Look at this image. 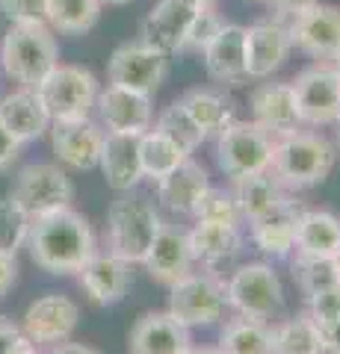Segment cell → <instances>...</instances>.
Returning <instances> with one entry per match:
<instances>
[{
    "mask_svg": "<svg viewBox=\"0 0 340 354\" xmlns=\"http://www.w3.org/2000/svg\"><path fill=\"white\" fill-rule=\"evenodd\" d=\"M78 322H80V307L69 295L51 292L36 298L27 307L24 322H21V334L30 342H36L39 348H48V346H57V342L71 339V334L78 330Z\"/></svg>",
    "mask_w": 340,
    "mask_h": 354,
    "instance_id": "7c38bea8",
    "label": "cell"
},
{
    "mask_svg": "<svg viewBox=\"0 0 340 354\" xmlns=\"http://www.w3.org/2000/svg\"><path fill=\"white\" fill-rule=\"evenodd\" d=\"M0 124H3L12 136L27 145V142H36L39 136H45L51 127V115L36 88H24L21 86L18 92L6 95L0 101Z\"/></svg>",
    "mask_w": 340,
    "mask_h": 354,
    "instance_id": "4316f807",
    "label": "cell"
},
{
    "mask_svg": "<svg viewBox=\"0 0 340 354\" xmlns=\"http://www.w3.org/2000/svg\"><path fill=\"white\" fill-rule=\"evenodd\" d=\"M157 130H163L166 136H172L178 145L186 151V153H193V151H199L202 145H204V130L195 124V121L190 118V113L175 101V104H169L166 109L160 113V118H157V124H154Z\"/></svg>",
    "mask_w": 340,
    "mask_h": 354,
    "instance_id": "e575fe53",
    "label": "cell"
},
{
    "mask_svg": "<svg viewBox=\"0 0 340 354\" xmlns=\"http://www.w3.org/2000/svg\"><path fill=\"white\" fill-rule=\"evenodd\" d=\"M193 260L202 266L204 272H225L237 263L243 254V227L240 225H216V221H195V227L186 234Z\"/></svg>",
    "mask_w": 340,
    "mask_h": 354,
    "instance_id": "2e32d148",
    "label": "cell"
},
{
    "mask_svg": "<svg viewBox=\"0 0 340 354\" xmlns=\"http://www.w3.org/2000/svg\"><path fill=\"white\" fill-rule=\"evenodd\" d=\"M225 310V281L213 272H190L169 286V313L186 328L216 325Z\"/></svg>",
    "mask_w": 340,
    "mask_h": 354,
    "instance_id": "ba28073f",
    "label": "cell"
},
{
    "mask_svg": "<svg viewBox=\"0 0 340 354\" xmlns=\"http://www.w3.org/2000/svg\"><path fill=\"white\" fill-rule=\"evenodd\" d=\"M60 62V44L48 24H12L0 41V65L9 80L36 88Z\"/></svg>",
    "mask_w": 340,
    "mask_h": 354,
    "instance_id": "277c9868",
    "label": "cell"
},
{
    "mask_svg": "<svg viewBox=\"0 0 340 354\" xmlns=\"http://www.w3.org/2000/svg\"><path fill=\"white\" fill-rule=\"evenodd\" d=\"M195 221H216V225H243V218H240V207L234 201V192H225V189H211L204 192V198L199 201L193 213Z\"/></svg>",
    "mask_w": 340,
    "mask_h": 354,
    "instance_id": "74e56055",
    "label": "cell"
},
{
    "mask_svg": "<svg viewBox=\"0 0 340 354\" xmlns=\"http://www.w3.org/2000/svg\"><path fill=\"white\" fill-rule=\"evenodd\" d=\"M199 3H202V6H213V3H216V0H199Z\"/></svg>",
    "mask_w": 340,
    "mask_h": 354,
    "instance_id": "db71d44e",
    "label": "cell"
},
{
    "mask_svg": "<svg viewBox=\"0 0 340 354\" xmlns=\"http://www.w3.org/2000/svg\"><path fill=\"white\" fill-rule=\"evenodd\" d=\"M98 169L104 171V180L109 189H116V192L136 189V186L145 180V177H142V162H139V136L104 133Z\"/></svg>",
    "mask_w": 340,
    "mask_h": 354,
    "instance_id": "603a6c76",
    "label": "cell"
},
{
    "mask_svg": "<svg viewBox=\"0 0 340 354\" xmlns=\"http://www.w3.org/2000/svg\"><path fill=\"white\" fill-rule=\"evenodd\" d=\"M163 218L154 201L139 192H118L107 209V251L127 266H142Z\"/></svg>",
    "mask_w": 340,
    "mask_h": 354,
    "instance_id": "3957f363",
    "label": "cell"
},
{
    "mask_svg": "<svg viewBox=\"0 0 340 354\" xmlns=\"http://www.w3.org/2000/svg\"><path fill=\"white\" fill-rule=\"evenodd\" d=\"M186 354H222V351H219V348H190Z\"/></svg>",
    "mask_w": 340,
    "mask_h": 354,
    "instance_id": "f907efd6",
    "label": "cell"
},
{
    "mask_svg": "<svg viewBox=\"0 0 340 354\" xmlns=\"http://www.w3.org/2000/svg\"><path fill=\"white\" fill-rule=\"evenodd\" d=\"M216 348L222 354H272L269 325L258 322V319L234 316L225 322Z\"/></svg>",
    "mask_w": 340,
    "mask_h": 354,
    "instance_id": "d6a6232c",
    "label": "cell"
},
{
    "mask_svg": "<svg viewBox=\"0 0 340 354\" xmlns=\"http://www.w3.org/2000/svg\"><path fill=\"white\" fill-rule=\"evenodd\" d=\"M228 310L237 316L269 322L284 310V286L269 263H243L225 281Z\"/></svg>",
    "mask_w": 340,
    "mask_h": 354,
    "instance_id": "5b68a950",
    "label": "cell"
},
{
    "mask_svg": "<svg viewBox=\"0 0 340 354\" xmlns=\"http://www.w3.org/2000/svg\"><path fill=\"white\" fill-rule=\"evenodd\" d=\"M222 24H225V21L213 12V6H202V9H199V15L193 18L190 30H186L184 48H181V50H195V53H202V50L207 48V41L216 36Z\"/></svg>",
    "mask_w": 340,
    "mask_h": 354,
    "instance_id": "ab89813d",
    "label": "cell"
},
{
    "mask_svg": "<svg viewBox=\"0 0 340 354\" xmlns=\"http://www.w3.org/2000/svg\"><path fill=\"white\" fill-rule=\"evenodd\" d=\"M21 148H24V145H21V142L12 136V133H9L3 124H0V171H6L9 165L18 160Z\"/></svg>",
    "mask_w": 340,
    "mask_h": 354,
    "instance_id": "b9f144b4",
    "label": "cell"
},
{
    "mask_svg": "<svg viewBox=\"0 0 340 354\" xmlns=\"http://www.w3.org/2000/svg\"><path fill=\"white\" fill-rule=\"evenodd\" d=\"M251 3H267V0H251Z\"/></svg>",
    "mask_w": 340,
    "mask_h": 354,
    "instance_id": "9f6ffc18",
    "label": "cell"
},
{
    "mask_svg": "<svg viewBox=\"0 0 340 354\" xmlns=\"http://www.w3.org/2000/svg\"><path fill=\"white\" fill-rule=\"evenodd\" d=\"M251 121L272 139L302 130L299 106L290 83H260L251 92Z\"/></svg>",
    "mask_w": 340,
    "mask_h": 354,
    "instance_id": "ac0fdd59",
    "label": "cell"
},
{
    "mask_svg": "<svg viewBox=\"0 0 340 354\" xmlns=\"http://www.w3.org/2000/svg\"><path fill=\"white\" fill-rule=\"evenodd\" d=\"M334 124H337V136H340V118H337V121H334Z\"/></svg>",
    "mask_w": 340,
    "mask_h": 354,
    "instance_id": "11a10c76",
    "label": "cell"
},
{
    "mask_svg": "<svg viewBox=\"0 0 340 354\" xmlns=\"http://www.w3.org/2000/svg\"><path fill=\"white\" fill-rule=\"evenodd\" d=\"M337 118H340V115H337Z\"/></svg>",
    "mask_w": 340,
    "mask_h": 354,
    "instance_id": "6f0895ef",
    "label": "cell"
},
{
    "mask_svg": "<svg viewBox=\"0 0 340 354\" xmlns=\"http://www.w3.org/2000/svg\"><path fill=\"white\" fill-rule=\"evenodd\" d=\"M95 113L104 133H127V136H142L154 121L151 95L130 92L122 86H107L104 92H98Z\"/></svg>",
    "mask_w": 340,
    "mask_h": 354,
    "instance_id": "5bb4252c",
    "label": "cell"
},
{
    "mask_svg": "<svg viewBox=\"0 0 340 354\" xmlns=\"http://www.w3.org/2000/svg\"><path fill=\"white\" fill-rule=\"evenodd\" d=\"M45 354H98L95 348H89V346H80V342H57V346H48V351Z\"/></svg>",
    "mask_w": 340,
    "mask_h": 354,
    "instance_id": "7dc6e473",
    "label": "cell"
},
{
    "mask_svg": "<svg viewBox=\"0 0 340 354\" xmlns=\"http://www.w3.org/2000/svg\"><path fill=\"white\" fill-rule=\"evenodd\" d=\"M190 348V328L178 322L169 310L139 316L130 330V354H186Z\"/></svg>",
    "mask_w": 340,
    "mask_h": 354,
    "instance_id": "44dd1931",
    "label": "cell"
},
{
    "mask_svg": "<svg viewBox=\"0 0 340 354\" xmlns=\"http://www.w3.org/2000/svg\"><path fill=\"white\" fill-rule=\"evenodd\" d=\"M51 145L57 153L60 165L74 171H92L98 169V157H101V142L104 130L92 118L78 121H51Z\"/></svg>",
    "mask_w": 340,
    "mask_h": 354,
    "instance_id": "9a60e30c",
    "label": "cell"
},
{
    "mask_svg": "<svg viewBox=\"0 0 340 354\" xmlns=\"http://www.w3.org/2000/svg\"><path fill=\"white\" fill-rule=\"evenodd\" d=\"M83 292L89 295V301L98 307H109V304H118L122 298L127 295V286H130V266L125 260L113 257V254H101L95 251L89 260L80 266L78 272Z\"/></svg>",
    "mask_w": 340,
    "mask_h": 354,
    "instance_id": "7402d4cb",
    "label": "cell"
},
{
    "mask_svg": "<svg viewBox=\"0 0 340 354\" xmlns=\"http://www.w3.org/2000/svg\"><path fill=\"white\" fill-rule=\"evenodd\" d=\"M166 74H169V57L145 48L139 39L118 44L107 62L109 86H122L142 95H154L163 86V80H166Z\"/></svg>",
    "mask_w": 340,
    "mask_h": 354,
    "instance_id": "30bf717a",
    "label": "cell"
},
{
    "mask_svg": "<svg viewBox=\"0 0 340 354\" xmlns=\"http://www.w3.org/2000/svg\"><path fill=\"white\" fill-rule=\"evenodd\" d=\"M12 198L30 213V218L48 216L57 209L71 207L74 201V183L65 174L62 165L53 162H30L18 171Z\"/></svg>",
    "mask_w": 340,
    "mask_h": 354,
    "instance_id": "9c48e42d",
    "label": "cell"
},
{
    "mask_svg": "<svg viewBox=\"0 0 340 354\" xmlns=\"http://www.w3.org/2000/svg\"><path fill=\"white\" fill-rule=\"evenodd\" d=\"M36 92L51 121H78L95 113V97L101 88H98V80L89 68L57 62L51 74L36 86Z\"/></svg>",
    "mask_w": 340,
    "mask_h": 354,
    "instance_id": "8992f818",
    "label": "cell"
},
{
    "mask_svg": "<svg viewBox=\"0 0 340 354\" xmlns=\"http://www.w3.org/2000/svg\"><path fill=\"white\" fill-rule=\"evenodd\" d=\"M18 337H21V328L12 322V319L0 316V354H12Z\"/></svg>",
    "mask_w": 340,
    "mask_h": 354,
    "instance_id": "f6af8a7d",
    "label": "cell"
},
{
    "mask_svg": "<svg viewBox=\"0 0 340 354\" xmlns=\"http://www.w3.org/2000/svg\"><path fill=\"white\" fill-rule=\"evenodd\" d=\"M30 213L12 195L0 198V254H18L30 234Z\"/></svg>",
    "mask_w": 340,
    "mask_h": 354,
    "instance_id": "d590c367",
    "label": "cell"
},
{
    "mask_svg": "<svg viewBox=\"0 0 340 354\" xmlns=\"http://www.w3.org/2000/svg\"><path fill=\"white\" fill-rule=\"evenodd\" d=\"M12 354H42V351H39L36 342H30L24 334H21L18 342H15V348H12Z\"/></svg>",
    "mask_w": 340,
    "mask_h": 354,
    "instance_id": "c3c4849f",
    "label": "cell"
},
{
    "mask_svg": "<svg viewBox=\"0 0 340 354\" xmlns=\"http://www.w3.org/2000/svg\"><path fill=\"white\" fill-rule=\"evenodd\" d=\"M199 9V0H157V6L139 24V41L163 57H175L181 53L184 36Z\"/></svg>",
    "mask_w": 340,
    "mask_h": 354,
    "instance_id": "4fadbf2b",
    "label": "cell"
},
{
    "mask_svg": "<svg viewBox=\"0 0 340 354\" xmlns=\"http://www.w3.org/2000/svg\"><path fill=\"white\" fill-rule=\"evenodd\" d=\"M101 0H48V27L60 36H83L101 18Z\"/></svg>",
    "mask_w": 340,
    "mask_h": 354,
    "instance_id": "836d02e7",
    "label": "cell"
},
{
    "mask_svg": "<svg viewBox=\"0 0 340 354\" xmlns=\"http://www.w3.org/2000/svg\"><path fill=\"white\" fill-rule=\"evenodd\" d=\"M231 192H234V201L240 207V218H243V225H249V221H255L258 216H263L267 209H272L284 195H287L281 189V183L269 171L237 177Z\"/></svg>",
    "mask_w": 340,
    "mask_h": 354,
    "instance_id": "f1b7e54d",
    "label": "cell"
},
{
    "mask_svg": "<svg viewBox=\"0 0 340 354\" xmlns=\"http://www.w3.org/2000/svg\"><path fill=\"white\" fill-rule=\"evenodd\" d=\"M101 3H109V6H127L130 0H101Z\"/></svg>",
    "mask_w": 340,
    "mask_h": 354,
    "instance_id": "f5cc1de1",
    "label": "cell"
},
{
    "mask_svg": "<svg viewBox=\"0 0 340 354\" xmlns=\"http://www.w3.org/2000/svg\"><path fill=\"white\" fill-rule=\"evenodd\" d=\"M9 24H48V0H0Z\"/></svg>",
    "mask_w": 340,
    "mask_h": 354,
    "instance_id": "60d3db41",
    "label": "cell"
},
{
    "mask_svg": "<svg viewBox=\"0 0 340 354\" xmlns=\"http://www.w3.org/2000/svg\"><path fill=\"white\" fill-rule=\"evenodd\" d=\"M193 157V153H186L178 142L172 136H166L163 130L157 127H148L145 133L139 136V162H142V177H148V180H160V177H166L169 171H175L178 165Z\"/></svg>",
    "mask_w": 340,
    "mask_h": 354,
    "instance_id": "f546056e",
    "label": "cell"
},
{
    "mask_svg": "<svg viewBox=\"0 0 340 354\" xmlns=\"http://www.w3.org/2000/svg\"><path fill=\"white\" fill-rule=\"evenodd\" d=\"M178 104L204 130V136H219L234 121V106L219 92H211V88H190Z\"/></svg>",
    "mask_w": 340,
    "mask_h": 354,
    "instance_id": "4dcf8cb0",
    "label": "cell"
},
{
    "mask_svg": "<svg viewBox=\"0 0 340 354\" xmlns=\"http://www.w3.org/2000/svg\"><path fill=\"white\" fill-rule=\"evenodd\" d=\"M290 86L296 95L302 124L311 127L334 124L340 115V77L332 68V62H316L311 68L299 71V77Z\"/></svg>",
    "mask_w": 340,
    "mask_h": 354,
    "instance_id": "8fae6325",
    "label": "cell"
},
{
    "mask_svg": "<svg viewBox=\"0 0 340 354\" xmlns=\"http://www.w3.org/2000/svg\"><path fill=\"white\" fill-rule=\"evenodd\" d=\"M299 216H302L299 201L284 195L272 209H267L255 221H249V239L255 242L258 251L269 254V257H290Z\"/></svg>",
    "mask_w": 340,
    "mask_h": 354,
    "instance_id": "ffe728a7",
    "label": "cell"
},
{
    "mask_svg": "<svg viewBox=\"0 0 340 354\" xmlns=\"http://www.w3.org/2000/svg\"><path fill=\"white\" fill-rule=\"evenodd\" d=\"M340 248V218L328 209H302L296 225V254L308 257H332Z\"/></svg>",
    "mask_w": 340,
    "mask_h": 354,
    "instance_id": "83f0119b",
    "label": "cell"
},
{
    "mask_svg": "<svg viewBox=\"0 0 340 354\" xmlns=\"http://www.w3.org/2000/svg\"><path fill=\"white\" fill-rule=\"evenodd\" d=\"M18 278V263L15 254H0V298H3Z\"/></svg>",
    "mask_w": 340,
    "mask_h": 354,
    "instance_id": "ee69618b",
    "label": "cell"
},
{
    "mask_svg": "<svg viewBox=\"0 0 340 354\" xmlns=\"http://www.w3.org/2000/svg\"><path fill=\"white\" fill-rule=\"evenodd\" d=\"M320 334H323V351L325 354H340V322L323 328Z\"/></svg>",
    "mask_w": 340,
    "mask_h": 354,
    "instance_id": "bcb514c9",
    "label": "cell"
},
{
    "mask_svg": "<svg viewBox=\"0 0 340 354\" xmlns=\"http://www.w3.org/2000/svg\"><path fill=\"white\" fill-rule=\"evenodd\" d=\"M207 74L219 83H240L246 77V27L222 24L216 36L202 50Z\"/></svg>",
    "mask_w": 340,
    "mask_h": 354,
    "instance_id": "d4e9b609",
    "label": "cell"
},
{
    "mask_svg": "<svg viewBox=\"0 0 340 354\" xmlns=\"http://www.w3.org/2000/svg\"><path fill=\"white\" fill-rule=\"evenodd\" d=\"M267 3L276 9L278 18H296V15H302L305 9L316 6L320 0H267Z\"/></svg>",
    "mask_w": 340,
    "mask_h": 354,
    "instance_id": "7bdbcfd3",
    "label": "cell"
},
{
    "mask_svg": "<svg viewBox=\"0 0 340 354\" xmlns=\"http://www.w3.org/2000/svg\"><path fill=\"white\" fill-rule=\"evenodd\" d=\"M337 151L325 136L314 130H296L276 139L272 145L269 174L281 183L284 192H299L323 183L334 169Z\"/></svg>",
    "mask_w": 340,
    "mask_h": 354,
    "instance_id": "7a4b0ae2",
    "label": "cell"
},
{
    "mask_svg": "<svg viewBox=\"0 0 340 354\" xmlns=\"http://www.w3.org/2000/svg\"><path fill=\"white\" fill-rule=\"evenodd\" d=\"M142 266H145V272L157 283H163V286L178 283L184 274L193 272V266H195L190 242H186V234L178 230V227L163 225L160 234L154 236V242H151V248L145 254V260H142Z\"/></svg>",
    "mask_w": 340,
    "mask_h": 354,
    "instance_id": "cb8c5ba5",
    "label": "cell"
},
{
    "mask_svg": "<svg viewBox=\"0 0 340 354\" xmlns=\"http://www.w3.org/2000/svg\"><path fill=\"white\" fill-rule=\"evenodd\" d=\"M272 145L276 139L267 136L255 121H231L216 136V165L225 177H249L258 171H269Z\"/></svg>",
    "mask_w": 340,
    "mask_h": 354,
    "instance_id": "52a82bcc",
    "label": "cell"
},
{
    "mask_svg": "<svg viewBox=\"0 0 340 354\" xmlns=\"http://www.w3.org/2000/svg\"><path fill=\"white\" fill-rule=\"evenodd\" d=\"M308 316L320 330L340 322V283H332L325 290L308 295Z\"/></svg>",
    "mask_w": 340,
    "mask_h": 354,
    "instance_id": "f35d334b",
    "label": "cell"
},
{
    "mask_svg": "<svg viewBox=\"0 0 340 354\" xmlns=\"http://www.w3.org/2000/svg\"><path fill=\"white\" fill-rule=\"evenodd\" d=\"M207 189H211L207 169L195 162L193 157H186L178 169L157 180V201L166 209H172V213L193 216Z\"/></svg>",
    "mask_w": 340,
    "mask_h": 354,
    "instance_id": "484cf974",
    "label": "cell"
},
{
    "mask_svg": "<svg viewBox=\"0 0 340 354\" xmlns=\"http://www.w3.org/2000/svg\"><path fill=\"white\" fill-rule=\"evenodd\" d=\"M332 266H334V274H337V283H340V248L332 254Z\"/></svg>",
    "mask_w": 340,
    "mask_h": 354,
    "instance_id": "681fc988",
    "label": "cell"
},
{
    "mask_svg": "<svg viewBox=\"0 0 340 354\" xmlns=\"http://www.w3.org/2000/svg\"><path fill=\"white\" fill-rule=\"evenodd\" d=\"M27 248L33 263L51 274H78L80 266L98 251L89 218L71 207L33 218Z\"/></svg>",
    "mask_w": 340,
    "mask_h": 354,
    "instance_id": "6da1fadb",
    "label": "cell"
},
{
    "mask_svg": "<svg viewBox=\"0 0 340 354\" xmlns=\"http://www.w3.org/2000/svg\"><path fill=\"white\" fill-rule=\"evenodd\" d=\"M293 50L287 24L281 21H260L246 27V77L263 80L287 62Z\"/></svg>",
    "mask_w": 340,
    "mask_h": 354,
    "instance_id": "d6986e66",
    "label": "cell"
},
{
    "mask_svg": "<svg viewBox=\"0 0 340 354\" xmlns=\"http://www.w3.org/2000/svg\"><path fill=\"white\" fill-rule=\"evenodd\" d=\"M287 32L293 48H299L316 59H332L340 50V9L316 3L305 9L302 15L290 18Z\"/></svg>",
    "mask_w": 340,
    "mask_h": 354,
    "instance_id": "e0dca14e",
    "label": "cell"
},
{
    "mask_svg": "<svg viewBox=\"0 0 340 354\" xmlns=\"http://www.w3.org/2000/svg\"><path fill=\"white\" fill-rule=\"evenodd\" d=\"M332 68H334V71H337V77H340V50L332 57Z\"/></svg>",
    "mask_w": 340,
    "mask_h": 354,
    "instance_id": "816d5d0a",
    "label": "cell"
},
{
    "mask_svg": "<svg viewBox=\"0 0 340 354\" xmlns=\"http://www.w3.org/2000/svg\"><path fill=\"white\" fill-rule=\"evenodd\" d=\"M293 281L299 283V290L305 292V298L325 290V286L337 283L332 257H308V254H296V260H293Z\"/></svg>",
    "mask_w": 340,
    "mask_h": 354,
    "instance_id": "8d00e7d4",
    "label": "cell"
},
{
    "mask_svg": "<svg viewBox=\"0 0 340 354\" xmlns=\"http://www.w3.org/2000/svg\"><path fill=\"white\" fill-rule=\"evenodd\" d=\"M269 339H272V354H325L323 334L311 322L308 313L290 316L276 328H269Z\"/></svg>",
    "mask_w": 340,
    "mask_h": 354,
    "instance_id": "1f68e13d",
    "label": "cell"
}]
</instances>
